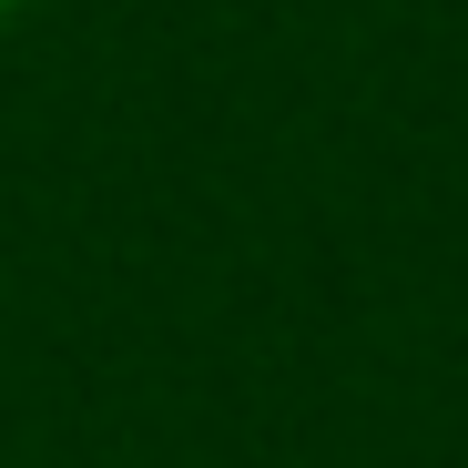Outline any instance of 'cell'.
<instances>
[{
  "mask_svg": "<svg viewBox=\"0 0 468 468\" xmlns=\"http://www.w3.org/2000/svg\"><path fill=\"white\" fill-rule=\"evenodd\" d=\"M21 11H31V0H0V31H11V21H21Z\"/></svg>",
  "mask_w": 468,
  "mask_h": 468,
  "instance_id": "6da1fadb",
  "label": "cell"
}]
</instances>
